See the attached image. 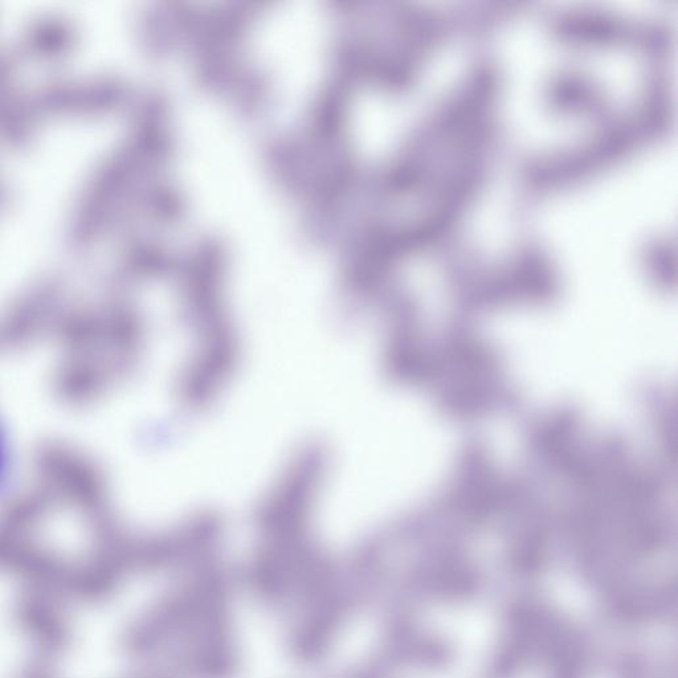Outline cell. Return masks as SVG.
Returning a JSON list of instances; mask_svg holds the SVG:
<instances>
[{"mask_svg": "<svg viewBox=\"0 0 678 678\" xmlns=\"http://www.w3.org/2000/svg\"><path fill=\"white\" fill-rule=\"evenodd\" d=\"M301 615L288 639L289 651L302 664H314L329 652L354 610L342 578L302 604Z\"/></svg>", "mask_w": 678, "mask_h": 678, "instance_id": "obj_1", "label": "cell"}, {"mask_svg": "<svg viewBox=\"0 0 678 678\" xmlns=\"http://www.w3.org/2000/svg\"><path fill=\"white\" fill-rule=\"evenodd\" d=\"M75 42L71 24L61 19L38 20L26 36L28 51L42 57H59L67 53Z\"/></svg>", "mask_w": 678, "mask_h": 678, "instance_id": "obj_2", "label": "cell"}, {"mask_svg": "<svg viewBox=\"0 0 678 678\" xmlns=\"http://www.w3.org/2000/svg\"><path fill=\"white\" fill-rule=\"evenodd\" d=\"M124 97V88L113 77H101L95 83L80 89L79 106L84 113H101L120 104Z\"/></svg>", "mask_w": 678, "mask_h": 678, "instance_id": "obj_3", "label": "cell"}, {"mask_svg": "<svg viewBox=\"0 0 678 678\" xmlns=\"http://www.w3.org/2000/svg\"><path fill=\"white\" fill-rule=\"evenodd\" d=\"M80 89L63 80L44 85L35 98L36 108L46 113H63L79 106Z\"/></svg>", "mask_w": 678, "mask_h": 678, "instance_id": "obj_4", "label": "cell"}, {"mask_svg": "<svg viewBox=\"0 0 678 678\" xmlns=\"http://www.w3.org/2000/svg\"><path fill=\"white\" fill-rule=\"evenodd\" d=\"M0 137L11 147L27 145L31 137V121L26 105H20L0 120Z\"/></svg>", "mask_w": 678, "mask_h": 678, "instance_id": "obj_5", "label": "cell"}, {"mask_svg": "<svg viewBox=\"0 0 678 678\" xmlns=\"http://www.w3.org/2000/svg\"><path fill=\"white\" fill-rule=\"evenodd\" d=\"M14 61L6 53L0 52V87H6L10 83Z\"/></svg>", "mask_w": 678, "mask_h": 678, "instance_id": "obj_6", "label": "cell"}, {"mask_svg": "<svg viewBox=\"0 0 678 678\" xmlns=\"http://www.w3.org/2000/svg\"><path fill=\"white\" fill-rule=\"evenodd\" d=\"M7 198H8L7 191L6 189H4L2 183H0V208H2L4 206V203L7 202Z\"/></svg>", "mask_w": 678, "mask_h": 678, "instance_id": "obj_7", "label": "cell"}]
</instances>
